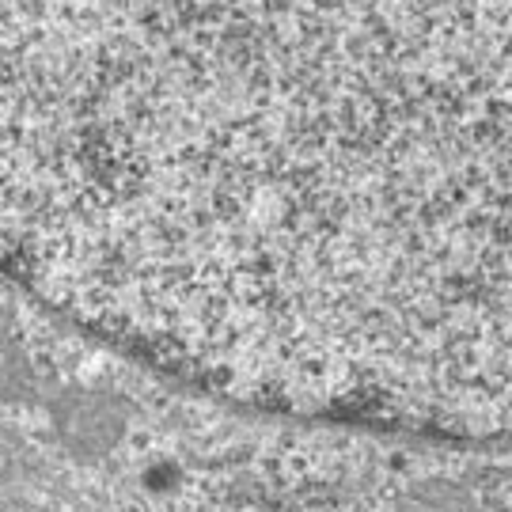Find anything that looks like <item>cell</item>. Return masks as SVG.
Wrapping results in <instances>:
<instances>
[{"label": "cell", "instance_id": "obj_1", "mask_svg": "<svg viewBox=\"0 0 512 512\" xmlns=\"http://www.w3.org/2000/svg\"><path fill=\"white\" fill-rule=\"evenodd\" d=\"M403 512H475V505L467 494H459L456 486H429L421 494L406 497Z\"/></svg>", "mask_w": 512, "mask_h": 512}]
</instances>
